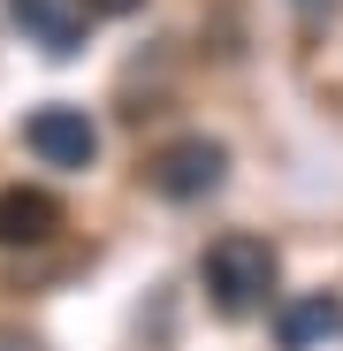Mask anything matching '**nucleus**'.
Masks as SVG:
<instances>
[{
	"instance_id": "obj_1",
	"label": "nucleus",
	"mask_w": 343,
	"mask_h": 351,
	"mask_svg": "<svg viewBox=\"0 0 343 351\" xmlns=\"http://www.w3.org/2000/svg\"><path fill=\"white\" fill-rule=\"evenodd\" d=\"M275 275H282V260H275L267 237H252V229H229V237L206 252V267H199V282H206V298H214L221 321H252L267 306Z\"/></svg>"
},
{
	"instance_id": "obj_2",
	"label": "nucleus",
	"mask_w": 343,
	"mask_h": 351,
	"mask_svg": "<svg viewBox=\"0 0 343 351\" xmlns=\"http://www.w3.org/2000/svg\"><path fill=\"white\" fill-rule=\"evenodd\" d=\"M221 176H229V145L221 138H176L153 160V191L176 199V206H199V199L221 191Z\"/></svg>"
},
{
	"instance_id": "obj_3",
	"label": "nucleus",
	"mask_w": 343,
	"mask_h": 351,
	"mask_svg": "<svg viewBox=\"0 0 343 351\" xmlns=\"http://www.w3.org/2000/svg\"><path fill=\"white\" fill-rule=\"evenodd\" d=\"M23 145H31L46 168H92V160H99V123H92L84 107L53 99V107H38L31 123H23Z\"/></svg>"
},
{
	"instance_id": "obj_4",
	"label": "nucleus",
	"mask_w": 343,
	"mask_h": 351,
	"mask_svg": "<svg viewBox=\"0 0 343 351\" xmlns=\"http://www.w3.org/2000/svg\"><path fill=\"white\" fill-rule=\"evenodd\" d=\"M0 8H8V23L46 53V62H77L84 53V0H0Z\"/></svg>"
},
{
	"instance_id": "obj_5",
	"label": "nucleus",
	"mask_w": 343,
	"mask_h": 351,
	"mask_svg": "<svg viewBox=\"0 0 343 351\" xmlns=\"http://www.w3.org/2000/svg\"><path fill=\"white\" fill-rule=\"evenodd\" d=\"M335 336H343V298L335 290H305V298H290L275 313V343L282 351H320Z\"/></svg>"
},
{
	"instance_id": "obj_6",
	"label": "nucleus",
	"mask_w": 343,
	"mask_h": 351,
	"mask_svg": "<svg viewBox=\"0 0 343 351\" xmlns=\"http://www.w3.org/2000/svg\"><path fill=\"white\" fill-rule=\"evenodd\" d=\"M53 229H62V206L46 191H0V245H46Z\"/></svg>"
},
{
	"instance_id": "obj_7",
	"label": "nucleus",
	"mask_w": 343,
	"mask_h": 351,
	"mask_svg": "<svg viewBox=\"0 0 343 351\" xmlns=\"http://www.w3.org/2000/svg\"><path fill=\"white\" fill-rule=\"evenodd\" d=\"M290 8H298V23H305V31H320V23L335 16V0H290Z\"/></svg>"
},
{
	"instance_id": "obj_8",
	"label": "nucleus",
	"mask_w": 343,
	"mask_h": 351,
	"mask_svg": "<svg viewBox=\"0 0 343 351\" xmlns=\"http://www.w3.org/2000/svg\"><path fill=\"white\" fill-rule=\"evenodd\" d=\"M84 8H92V16H138L145 0H84Z\"/></svg>"
}]
</instances>
